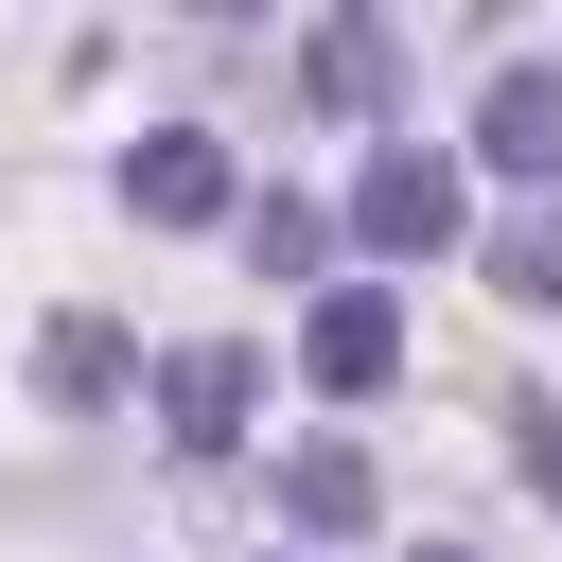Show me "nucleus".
Masks as SVG:
<instances>
[{
  "label": "nucleus",
  "instance_id": "11",
  "mask_svg": "<svg viewBox=\"0 0 562 562\" xmlns=\"http://www.w3.org/2000/svg\"><path fill=\"white\" fill-rule=\"evenodd\" d=\"M544 474H562V404H544Z\"/></svg>",
  "mask_w": 562,
  "mask_h": 562
},
{
  "label": "nucleus",
  "instance_id": "6",
  "mask_svg": "<svg viewBox=\"0 0 562 562\" xmlns=\"http://www.w3.org/2000/svg\"><path fill=\"white\" fill-rule=\"evenodd\" d=\"M474 158H492V176H544V158H562V70H509V88L474 105Z\"/></svg>",
  "mask_w": 562,
  "mask_h": 562
},
{
  "label": "nucleus",
  "instance_id": "7",
  "mask_svg": "<svg viewBox=\"0 0 562 562\" xmlns=\"http://www.w3.org/2000/svg\"><path fill=\"white\" fill-rule=\"evenodd\" d=\"M158 422H176V439L211 457V439L246 422V351H176V369H158Z\"/></svg>",
  "mask_w": 562,
  "mask_h": 562
},
{
  "label": "nucleus",
  "instance_id": "9",
  "mask_svg": "<svg viewBox=\"0 0 562 562\" xmlns=\"http://www.w3.org/2000/svg\"><path fill=\"white\" fill-rule=\"evenodd\" d=\"M492 281H509V299H562V211H509V228H492Z\"/></svg>",
  "mask_w": 562,
  "mask_h": 562
},
{
  "label": "nucleus",
  "instance_id": "1",
  "mask_svg": "<svg viewBox=\"0 0 562 562\" xmlns=\"http://www.w3.org/2000/svg\"><path fill=\"white\" fill-rule=\"evenodd\" d=\"M351 228H369L386 263H422V246H457V158H422V140H386V158L351 176Z\"/></svg>",
  "mask_w": 562,
  "mask_h": 562
},
{
  "label": "nucleus",
  "instance_id": "3",
  "mask_svg": "<svg viewBox=\"0 0 562 562\" xmlns=\"http://www.w3.org/2000/svg\"><path fill=\"white\" fill-rule=\"evenodd\" d=\"M299 70H316V105H334V123H386V70H404V35H386V18H334Z\"/></svg>",
  "mask_w": 562,
  "mask_h": 562
},
{
  "label": "nucleus",
  "instance_id": "8",
  "mask_svg": "<svg viewBox=\"0 0 562 562\" xmlns=\"http://www.w3.org/2000/svg\"><path fill=\"white\" fill-rule=\"evenodd\" d=\"M281 492H299V527H351V509H369V457H351V439H316Z\"/></svg>",
  "mask_w": 562,
  "mask_h": 562
},
{
  "label": "nucleus",
  "instance_id": "10",
  "mask_svg": "<svg viewBox=\"0 0 562 562\" xmlns=\"http://www.w3.org/2000/svg\"><path fill=\"white\" fill-rule=\"evenodd\" d=\"M316 246H334V211H299V193H263V211H246V263H316Z\"/></svg>",
  "mask_w": 562,
  "mask_h": 562
},
{
  "label": "nucleus",
  "instance_id": "2",
  "mask_svg": "<svg viewBox=\"0 0 562 562\" xmlns=\"http://www.w3.org/2000/svg\"><path fill=\"white\" fill-rule=\"evenodd\" d=\"M123 193H140V211H158V228H211V211H228V158H211V140H193V123H158V140H140V158H123Z\"/></svg>",
  "mask_w": 562,
  "mask_h": 562
},
{
  "label": "nucleus",
  "instance_id": "5",
  "mask_svg": "<svg viewBox=\"0 0 562 562\" xmlns=\"http://www.w3.org/2000/svg\"><path fill=\"white\" fill-rule=\"evenodd\" d=\"M123 369H140V351H123V316H53V334H35V386H53L70 422H88V404H123Z\"/></svg>",
  "mask_w": 562,
  "mask_h": 562
},
{
  "label": "nucleus",
  "instance_id": "12",
  "mask_svg": "<svg viewBox=\"0 0 562 562\" xmlns=\"http://www.w3.org/2000/svg\"><path fill=\"white\" fill-rule=\"evenodd\" d=\"M439 562H457V544H439Z\"/></svg>",
  "mask_w": 562,
  "mask_h": 562
},
{
  "label": "nucleus",
  "instance_id": "4",
  "mask_svg": "<svg viewBox=\"0 0 562 562\" xmlns=\"http://www.w3.org/2000/svg\"><path fill=\"white\" fill-rule=\"evenodd\" d=\"M386 369H404V316H386V299H316V386H334V404H369Z\"/></svg>",
  "mask_w": 562,
  "mask_h": 562
}]
</instances>
